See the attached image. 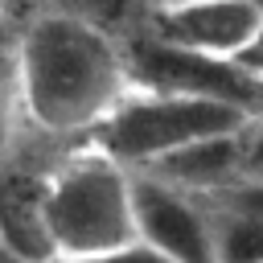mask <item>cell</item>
<instances>
[{
    "label": "cell",
    "instance_id": "cell-1",
    "mask_svg": "<svg viewBox=\"0 0 263 263\" xmlns=\"http://www.w3.org/2000/svg\"><path fill=\"white\" fill-rule=\"evenodd\" d=\"M12 66L25 123L53 140H86L132 95L123 41L95 16L66 8L37 12L21 29Z\"/></svg>",
    "mask_w": 263,
    "mask_h": 263
},
{
    "label": "cell",
    "instance_id": "cell-6",
    "mask_svg": "<svg viewBox=\"0 0 263 263\" xmlns=\"http://www.w3.org/2000/svg\"><path fill=\"white\" fill-rule=\"evenodd\" d=\"M132 214L136 238L160 251L168 263H214V222L197 193L148 173H132Z\"/></svg>",
    "mask_w": 263,
    "mask_h": 263
},
{
    "label": "cell",
    "instance_id": "cell-14",
    "mask_svg": "<svg viewBox=\"0 0 263 263\" xmlns=\"http://www.w3.org/2000/svg\"><path fill=\"white\" fill-rule=\"evenodd\" d=\"M144 4H177V0H144Z\"/></svg>",
    "mask_w": 263,
    "mask_h": 263
},
{
    "label": "cell",
    "instance_id": "cell-12",
    "mask_svg": "<svg viewBox=\"0 0 263 263\" xmlns=\"http://www.w3.org/2000/svg\"><path fill=\"white\" fill-rule=\"evenodd\" d=\"M242 181L263 189V127L255 132V123L247 127V160H242Z\"/></svg>",
    "mask_w": 263,
    "mask_h": 263
},
{
    "label": "cell",
    "instance_id": "cell-15",
    "mask_svg": "<svg viewBox=\"0 0 263 263\" xmlns=\"http://www.w3.org/2000/svg\"><path fill=\"white\" fill-rule=\"evenodd\" d=\"M0 16H4V0H0Z\"/></svg>",
    "mask_w": 263,
    "mask_h": 263
},
{
    "label": "cell",
    "instance_id": "cell-3",
    "mask_svg": "<svg viewBox=\"0 0 263 263\" xmlns=\"http://www.w3.org/2000/svg\"><path fill=\"white\" fill-rule=\"evenodd\" d=\"M255 119L230 103L218 99H193V95H164V90H136L82 140L111 156L123 168H148L152 160L205 140V136H226L242 132Z\"/></svg>",
    "mask_w": 263,
    "mask_h": 263
},
{
    "label": "cell",
    "instance_id": "cell-10",
    "mask_svg": "<svg viewBox=\"0 0 263 263\" xmlns=\"http://www.w3.org/2000/svg\"><path fill=\"white\" fill-rule=\"evenodd\" d=\"M21 127L25 123V111H21V90H16V66H12V53L0 62V164L21 152Z\"/></svg>",
    "mask_w": 263,
    "mask_h": 263
},
{
    "label": "cell",
    "instance_id": "cell-8",
    "mask_svg": "<svg viewBox=\"0 0 263 263\" xmlns=\"http://www.w3.org/2000/svg\"><path fill=\"white\" fill-rule=\"evenodd\" d=\"M242 160H247V127L193 140V144L152 160L148 168H132V173H148V177H160V181H168L185 193L214 197V193L234 189L242 181Z\"/></svg>",
    "mask_w": 263,
    "mask_h": 263
},
{
    "label": "cell",
    "instance_id": "cell-4",
    "mask_svg": "<svg viewBox=\"0 0 263 263\" xmlns=\"http://www.w3.org/2000/svg\"><path fill=\"white\" fill-rule=\"evenodd\" d=\"M127 74L136 90H164V95H193V99H218L251 119L263 115V78L247 70L234 58H210L193 53L168 41H156L152 33L136 29L123 41Z\"/></svg>",
    "mask_w": 263,
    "mask_h": 263
},
{
    "label": "cell",
    "instance_id": "cell-13",
    "mask_svg": "<svg viewBox=\"0 0 263 263\" xmlns=\"http://www.w3.org/2000/svg\"><path fill=\"white\" fill-rule=\"evenodd\" d=\"M0 263H33V259H21V255H12V251L0 242Z\"/></svg>",
    "mask_w": 263,
    "mask_h": 263
},
{
    "label": "cell",
    "instance_id": "cell-9",
    "mask_svg": "<svg viewBox=\"0 0 263 263\" xmlns=\"http://www.w3.org/2000/svg\"><path fill=\"white\" fill-rule=\"evenodd\" d=\"M222 197L230 201L210 210L214 263H263V201L234 189H222Z\"/></svg>",
    "mask_w": 263,
    "mask_h": 263
},
{
    "label": "cell",
    "instance_id": "cell-2",
    "mask_svg": "<svg viewBox=\"0 0 263 263\" xmlns=\"http://www.w3.org/2000/svg\"><path fill=\"white\" fill-rule=\"evenodd\" d=\"M49 238L58 263L103 255L136 238L132 168L115 164L99 148L82 144L49 168Z\"/></svg>",
    "mask_w": 263,
    "mask_h": 263
},
{
    "label": "cell",
    "instance_id": "cell-7",
    "mask_svg": "<svg viewBox=\"0 0 263 263\" xmlns=\"http://www.w3.org/2000/svg\"><path fill=\"white\" fill-rule=\"evenodd\" d=\"M49 168L53 164L33 168L29 160H21V152H12L0 164V242L33 263H58L49 238V214H45Z\"/></svg>",
    "mask_w": 263,
    "mask_h": 263
},
{
    "label": "cell",
    "instance_id": "cell-5",
    "mask_svg": "<svg viewBox=\"0 0 263 263\" xmlns=\"http://www.w3.org/2000/svg\"><path fill=\"white\" fill-rule=\"evenodd\" d=\"M144 33L156 41L210 53V58H242L263 37V0H177V4H144Z\"/></svg>",
    "mask_w": 263,
    "mask_h": 263
},
{
    "label": "cell",
    "instance_id": "cell-11",
    "mask_svg": "<svg viewBox=\"0 0 263 263\" xmlns=\"http://www.w3.org/2000/svg\"><path fill=\"white\" fill-rule=\"evenodd\" d=\"M70 263H168V259H164L160 251H152L148 242L132 238V242H123V247H111V251L86 255V259H70Z\"/></svg>",
    "mask_w": 263,
    "mask_h": 263
}]
</instances>
